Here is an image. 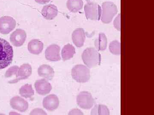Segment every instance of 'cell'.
<instances>
[{"label":"cell","mask_w":154,"mask_h":115,"mask_svg":"<svg viewBox=\"0 0 154 115\" xmlns=\"http://www.w3.org/2000/svg\"><path fill=\"white\" fill-rule=\"evenodd\" d=\"M13 47L8 41L0 38V69L10 65L13 61Z\"/></svg>","instance_id":"obj_1"},{"label":"cell","mask_w":154,"mask_h":115,"mask_svg":"<svg viewBox=\"0 0 154 115\" xmlns=\"http://www.w3.org/2000/svg\"><path fill=\"white\" fill-rule=\"evenodd\" d=\"M82 57L85 64L90 68L99 65L101 62V55L98 50L94 48L91 47L85 49Z\"/></svg>","instance_id":"obj_2"},{"label":"cell","mask_w":154,"mask_h":115,"mask_svg":"<svg viewBox=\"0 0 154 115\" xmlns=\"http://www.w3.org/2000/svg\"><path fill=\"white\" fill-rule=\"evenodd\" d=\"M101 20L104 24H109L118 13L117 6L112 2H105L102 4Z\"/></svg>","instance_id":"obj_3"},{"label":"cell","mask_w":154,"mask_h":115,"mask_svg":"<svg viewBox=\"0 0 154 115\" xmlns=\"http://www.w3.org/2000/svg\"><path fill=\"white\" fill-rule=\"evenodd\" d=\"M71 75L77 82L86 83L90 78V69L88 66L82 64L75 65L72 69Z\"/></svg>","instance_id":"obj_4"},{"label":"cell","mask_w":154,"mask_h":115,"mask_svg":"<svg viewBox=\"0 0 154 115\" xmlns=\"http://www.w3.org/2000/svg\"><path fill=\"white\" fill-rule=\"evenodd\" d=\"M84 9L85 15L88 19L99 21L101 19L102 8L98 4L89 2L85 5Z\"/></svg>","instance_id":"obj_5"},{"label":"cell","mask_w":154,"mask_h":115,"mask_svg":"<svg viewBox=\"0 0 154 115\" xmlns=\"http://www.w3.org/2000/svg\"><path fill=\"white\" fill-rule=\"evenodd\" d=\"M77 102L80 108L88 110L94 106L95 101L91 93L83 91L77 96Z\"/></svg>","instance_id":"obj_6"},{"label":"cell","mask_w":154,"mask_h":115,"mask_svg":"<svg viewBox=\"0 0 154 115\" xmlns=\"http://www.w3.org/2000/svg\"><path fill=\"white\" fill-rule=\"evenodd\" d=\"M16 22L15 19L10 16H3L0 18V33L9 34L15 29Z\"/></svg>","instance_id":"obj_7"},{"label":"cell","mask_w":154,"mask_h":115,"mask_svg":"<svg viewBox=\"0 0 154 115\" xmlns=\"http://www.w3.org/2000/svg\"><path fill=\"white\" fill-rule=\"evenodd\" d=\"M26 38L27 34L25 31L22 29H18L11 34L10 40L14 46L19 47L24 44Z\"/></svg>","instance_id":"obj_8"},{"label":"cell","mask_w":154,"mask_h":115,"mask_svg":"<svg viewBox=\"0 0 154 115\" xmlns=\"http://www.w3.org/2000/svg\"><path fill=\"white\" fill-rule=\"evenodd\" d=\"M60 48L57 44L50 45L45 50V58L48 60L57 61L61 59L60 54Z\"/></svg>","instance_id":"obj_9"},{"label":"cell","mask_w":154,"mask_h":115,"mask_svg":"<svg viewBox=\"0 0 154 115\" xmlns=\"http://www.w3.org/2000/svg\"><path fill=\"white\" fill-rule=\"evenodd\" d=\"M10 105L14 109L21 112L26 111L28 108V103L21 97L15 96L10 100Z\"/></svg>","instance_id":"obj_10"},{"label":"cell","mask_w":154,"mask_h":115,"mask_svg":"<svg viewBox=\"0 0 154 115\" xmlns=\"http://www.w3.org/2000/svg\"><path fill=\"white\" fill-rule=\"evenodd\" d=\"M35 87L37 93L42 96L49 93L52 88L51 84L45 78L36 81L35 83Z\"/></svg>","instance_id":"obj_11"},{"label":"cell","mask_w":154,"mask_h":115,"mask_svg":"<svg viewBox=\"0 0 154 115\" xmlns=\"http://www.w3.org/2000/svg\"><path fill=\"white\" fill-rule=\"evenodd\" d=\"M43 106L49 111H54L59 105L58 98L54 94H51L45 97L43 100Z\"/></svg>","instance_id":"obj_12"},{"label":"cell","mask_w":154,"mask_h":115,"mask_svg":"<svg viewBox=\"0 0 154 115\" xmlns=\"http://www.w3.org/2000/svg\"><path fill=\"white\" fill-rule=\"evenodd\" d=\"M72 38L74 44L77 47H82L86 38L85 30L82 28L76 29L72 34Z\"/></svg>","instance_id":"obj_13"},{"label":"cell","mask_w":154,"mask_h":115,"mask_svg":"<svg viewBox=\"0 0 154 115\" xmlns=\"http://www.w3.org/2000/svg\"><path fill=\"white\" fill-rule=\"evenodd\" d=\"M41 14L45 19L48 20H53L57 16V7L54 4L47 5L43 7Z\"/></svg>","instance_id":"obj_14"},{"label":"cell","mask_w":154,"mask_h":115,"mask_svg":"<svg viewBox=\"0 0 154 115\" xmlns=\"http://www.w3.org/2000/svg\"><path fill=\"white\" fill-rule=\"evenodd\" d=\"M32 74V67L29 63H24L19 67L16 81L27 79Z\"/></svg>","instance_id":"obj_15"},{"label":"cell","mask_w":154,"mask_h":115,"mask_svg":"<svg viewBox=\"0 0 154 115\" xmlns=\"http://www.w3.org/2000/svg\"><path fill=\"white\" fill-rule=\"evenodd\" d=\"M38 73L39 76L51 81L53 78L54 72L51 66L47 64H43L38 67Z\"/></svg>","instance_id":"obj_16"},{"label":"cell","mask_w":154,"mask_h":115,"mask_svg":"<svg viewBox=\"0 0 154 115\" xmlns=\"http://www.w3.org/2000/svg\"><path fill=\"white\" fill-rule=\"evenodd\" d=\"M28 50L31 54L38 55L43 49V44L38 39H33L29 42Z\"/></svg>","instance_id":"obj_17"},{"label":"cell","mask_w":154,"mask_h":115,"mask_svg":"<svg viewBox=\"0 0 154 115\" xmlns=\"http://www.w3.org/2000/svg\"><path fill=\"white\" fill-rule=\"evenodd\" d=\"M84 3L82 0H68L67 7L72 13H75L82 9Z\"/></svg>","instance_id":"obj_18"},{"label":"cell","mask_w":154,"mask_h":115,"mask_svg":"<svg viewBox=\"0 0 154 115\" xmlns=\"http://www.w3.org/2000/svg\"><path fill=\"white\" fill-rule=\"evenodd\" d=\"M75 54V47L72 44H67L65 45L62 49V57L64 61L71 59Z\"/></svg>","instance_id":"obj_19"},{"label":"cell","mask_w":154,"mask_h":115,"mask_svg":"<svg viewBox=\"0 0 154 115\" xmlns=\"http://www.w3.org/2000/svg\"><path fill=\"white\" fill-rule=\"evenodd\" d=\"M107 38L104 33H101L95 41V46L99 51H104L107 47Z\"/></svg>","instance_id":"obj_20"},{"label":"cell","mask_w":154,"mask_h":115,"mask_svg":"<svg viewBox=\"0 0 154 115\" xmlns=\"http://www.w3.org/2000/svg\"><path fill=\"white\" fill-rule=\"evenodd\" d=\"M19 94L25 98H30L34 94L32 85L30 84H26L22 86L19 91Z\"/></svg>","instance_id":"obj_21"},{"label":"cell","mask_w":154,"mask_h":115,"mask_svg":"<svg viewBox=\"0 0 154 115\" xmlns=\"http://www.w3.org/2000/svg\"><path fill=\"white\" fill-rule=\"evenodd\" d=\"M91 114L108 115L110 114V111L106 106L97 105H95L91 110Z\"/></svg>","instance_id":"obj_22"},{"label":"cell","mask_w":154,"mask_h":115,"mask_svg":"<svg viewBox=\"0 0 154 115\" xmlns=\"http://www.w3.org/2000/svg\"><path fill=\"white\" fill-rule=\"evenodd\" d=\"M19 69V66H12L10 67V68H9L7 72H6L5 74V77L6 78H13L14 76L15 77L14 79L13 80V81H12V83L11 84H14L17 83L16 80H17V72H18Z\"/></svg>","instance_id":"obj_23"},{"label":"cell","mask_w":154,"mask_h":115,"mask_svg":"<svg viewBox=\"0 0 154 115\" xmlns=\"http://www.w3.org/2000/svg\"><path fill=\"white\" fill-rule=\"evenodd\" d=\"M109 50L111 53L115 55H119L121 54V44L117 41H113L109 44Z\"/></svg>","instance_id":"obj_24"},{"label":"cell","mask_w":154,"mask_h":115,"mask_svg":"<svg viewBox=\"0 0 154 115\" xmlns=\"http://www.w3.org/2000/svg\"><path fill=\"white\" fill-rule=\"evenodd\" d=\"M113 25L114 28L118 31L121 30V24H120V14H119L114 19L113 22Z\"/></svg>","instance_id":"obj_25"},{"label":"cell","mask_w":154,"mask_h":115,"mask_svg":"<svg viewBox=\"0 0 154 115\" xmlns=\"http://www.w3.org/2000/svg\"><path fill=\"white\" fill-rule=\"evenodd\" d=\"M30 115H47L46 113L42 109L36 108L30 112Z\"/></svg>","instance_id":"obj_26"},{"label":"cell","mask_w":154,"mask_h":115,"mask_svg":"<svg viewBox=\"0 0 154 115\" xmlns=\"http://www.w3.org/2000/svg\"><path fill=\"white\" fill-rule=\"evenodd\" d=\"M69 115H83V113L82 111L78 109H74L72 110L69 113Z\"/></svg>","instance_id":"obj_27"},{"label":"cell","mask_w":154,"mask_h":115,"mask_svg":"<svg viewBox=\"0 0 154 115\" xmlns=\"http://www.w3.org/2000/svg\"><path fill=\"white\" fill-rule=\"evenodd\" d=\"M51 0H35V1L40 4H44L49 2Z\"/></svg>","instance_id":"obj_28"}]
</instances>
